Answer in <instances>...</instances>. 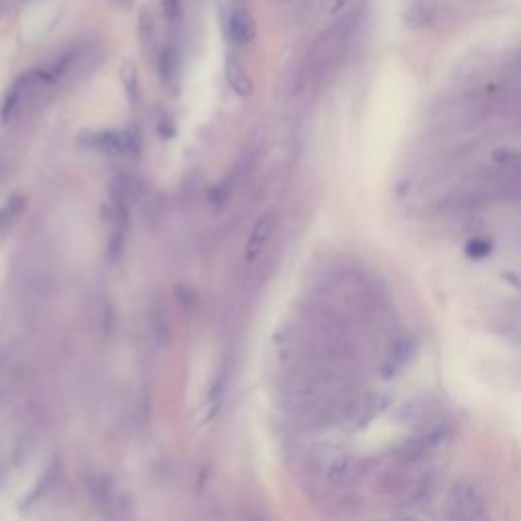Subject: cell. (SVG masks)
I'll return each instance as SVG.
<instances>
[{"label":"cell","mask_w":521,"mask_h":521,"mask_svg":"<svg viewBox=\"0 0 521 521\" xmlns=\"http://www.w3.org/2000/svg\"><path fill=\"white\" fill-rule=\"evenodd\" d=\"M353 21L346 18L336 23V27H332L330 31L322 35V39L316 43V47L311 51L308 59V76H320L328 65L336 59V55L340 53L346 39L353 33Z\"/></svg>","instance_id":"6da1fadb"},{"label":"cell","mask_w":521,"mask_h":521,"mask_svg":"<svg viewBox=\"0 0 521 521\" xmlns=\"http://www.w3.org/2000/svg\"><path fill=\"white\" fill-rule=\"evenodd\" d=\"M41 84H49L45 71H27L23 76H18L13 86L8 88L4 102H2V120H11L15 114L21 113V108L35 96V92L41 88Z\"/></svg>","instance_id":"7a4b0ae2"},{"label":"cell","mask_w":521,"mask_h":521,"mask_svg":"<svg viewBox=\"0 0 521 521\" xmlns=\"http://www.w3.org/2000/svg\"><path fill=\"white\" fill-rule=\"evenodd\" d=\"M495 163L499 169L497 176H499L501 194L521 200V151L499 149L495 153Z\"/></svg>","instance_id":"3957f363"},{"label":"cell","mask_w":521,"mask_h":521,"mask_svg":"<svg viewBox=\"0 0 521 521\" xmlns=\"http://www.w3.org/2000/svg\"><path fill=\"white\" fill-rule=\"evenodd\" d=\"M90 143L94 149H100L108 155H134L139 143H137V137L129 132V130H104V132H98L92 134Z\"/></svg>","instance_id":"277c9868"},{"label":"cell","mask_w":521,"mask_h":521,"mask_svg":"<svg viewBox=\"0 0 521 521\" xmlns=\"http://www.w3.org/2000/svg\"><path fill=\"white\" fill-rule=\"evenodd\" d=\"M442 0H407L406 23L411 29H428L440 18Z\"/></svg>","instance_id":"5b68a950"},{"label":"cell","mask_w":521,"mask_h":521,"mask_svg":"<svg viewBox=\"0 0 521 521\" xmlns=\"http://www.w3.org/2000/svg\"><path fill=\"white\" fill-rule=\"evenodd\" d=\"M275 222L277 218L273 212L263 214L259 220H257V224H255L251 236H248V243H246V260L253 263L263 253L265 244H267V241L271 239V234L275 230Z\"/></svg>","instance_id":"8992f818"},{"label":"cell","mask_w":521,"mask_h":521,"mask_svg":"<svg viewBox=\"0 0 521 521\" xmlns=\"http://www.w3.org/2000/svg\"><path fill=\"white\" fill-rule=\"evenodd\" d=\"M228 35L236 45H248L255 39V21L244 6L232 11L228 18Z\"/></svg>","instance_id":"52a82bcc"},{"label":"cell","mask_w":521,"mask_h":521,"mask_svg":"<svg viewBox=\"0 0 521 521\" xmlns=\"http://www.w3.org/2000/svg\"><path fill=\"white\" fill-rule=\"evenodd\" d=\"M224 74H227V81L230 84V88L239 94V96H251L253 94V81L248 78V74L244 71V67L236 57H228L227 67H224Z\"/></svg>","instance_id":"ba28073f"},{"label":"cell","mask_w":521,"mask_h":521,"mask_svg":"<svg viewBox=\"0 0 521 521\" xmlns=\"http://www.w3.org/2000/svg\"><path fill=\"white\" fill-rule=\"evenodd\" d=\"M157 71L161 81L169 88L178 81L179 76V53L176 47H165L157 57Z\"/></svg>","instance_id":"9c48e42d"},{"label":"cell","mask_w":521,"mask_h":521,"mask_svg":"<svg viewBox=\"0 0 521 521\" xmlns=\"http://www.w3.org/2000/svg\"><path fill=\"white\" fill-rule=\"evenodd\" d=\"M139 27H137V35H139V43H141V47L145 51L147 57H151L153 55V51H155V43H157V29H155V18L153 15L149 13V11H143L141 15H139Z\"/></svg>","instance_id":"30bf717a"},{"label":"cell","mask_w":521,"mask_h":521,"mask_svg":"<svg viewBox=\"0 0 521 521\" xmlns=\"http://www.w3.org/2000/svg\"><path fill=\"white\" fill-rule=\"evenodd\" d=\"M120 80H122L125 88H127V94H129L130 102H137V98H139V76H137L134 65L127 64L120 69Z\"/></svg>","instance_id":"8fae6325"},{"label":"cell","mask_w":521,"mask_h":521,"mask_svg":"<svg viewBox=\"0 0 521 521\" xmlns=\"http://www.w3.org/2000/svg\"><path fill=\"white\" fill-rule=\"evenodd\" d=\"M23 197L21 195H15L13 200H8L2 208H0V228L8 227L13 220H15L16 216H18V212L23 210Z\"/></svg>","instance_id":"7c38bea8"},{"label":"cell","mask_w":521,"mask_h":521,"mask_svg":"<svg viewBox=\"0 0 521 521\" xmlns=\"http://www.w3.org/2000/svg\"><path fill=\"white\" fill-rule=\"evenodd\" d=\"M491 251H493V244L487 239H472L466 244V255L472 260L487 259L488 255H491Z\"/></svg>","instance_id":"4fadbf2b"},{"label":"cell","mask_w":521,"mask_h":521,"mask_svg":"<svg viewBox=\"0 0 521 521\" xmlns=\"http://www.w3.org/2000/svg\"><path fill=\"white\" fill-rule=\"evenodd\" d=\"M161 8L167 23H178L181 16V0H161Z\"/></svg>","instance_id":"5bb4252c"},{"label":"cell","mask_w":521,"mask_h":521,"mask_svg":"<svg viewBox=\"0 0 521 521\" xmlns=\"http://www.w3.org/2000/svg\"><path fill=\"white\" fill-rule=\"evenodd\" d=\"M114 6H118L120 11H129L134 6V0H113Z\"/></svg>","instance_id":"9a60e30c"},{"label":"cell","mask_w":521,"mask_h":521,"mask_svg":"<svg viewBox=\"0 0 521 521\" xmlns=\"http://www.w3.org/2000/svg\"><path fill=\"white\" fill-rule=\"evenodd\" d=\"M348 2H350V0H336V2H334V11H342Z\"/></svg>","instance_id":"2e32d148"}]
</instances>
